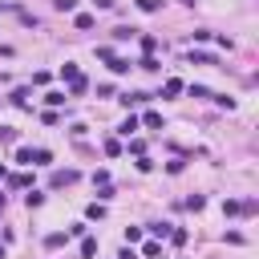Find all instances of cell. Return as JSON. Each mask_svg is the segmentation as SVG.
<instances>
[{"mask_svg":"<svg viewBox=\"0 0 259 259\" xmlns=\"http://www.w3.org/2000/svg\"><path fill=\"white\" fill-rule=\"evenodd\" d=\"M69 243V231H53V235H45V247L49 251H57V247H65Z\"/></svg>","mask_w":259,"mask_h":259,"instance_id":"obj_1","label":"cell"},{"mask_svg":"<svg viewBox=\"0 0 259 259\" xmlns=\"http://www.w3.org/2000/svg\"><path fill=\"white\" fill-rule=\"evenodd\" d=\"M69 183H77V170H57L49 178V186H69Z\"/></svg>","mask_w":259,"mask_h":259,"instance_id":"obj_2","label":"cell"},{"mask_svg":"<svg viewBox=\"0 0 259 259\" xmlns=\"http://www.w3.org/2000/svg\"><path fill=\"white\" fill-rule=\"evenodd\" d=\"M85 219H89V223L106 219V202H89V207H85Z\"/></svg>","mask_w":259,"mask_h":259,"instance_id":"obj_3","label":"cell"},{"mask_svg":"<svg viewBox=\"0 0 259 259\" xmlns=\"http://www.w3.org/2000/svg\"><path fill=\"white\" fill-rule=\"evenodd\" d=\"M142 126H146V130H162V114H154V109H146V114H142Z\"/></svg>","mask_w":259,"mask_h":259,"instance_id":"obj_4","label":"cell"},{"mask_svg":"<svg viewBox=\"0 0 259 259\" xmlns=\"http://www.w3.org/2000/svg\"><path fill=\"white\" fill-rule=\"evenodd\" d=\"M162 93H166V97H178V93H183V81H178V77H166Z\"/></svg>","mask_w":259,"mask_h":259,"instance_id":"obj_5","label":"cell"},{"mask_svg":"<svg viewBox=\"0 0 259 259\" xmlns=\"http://www.w3.org/2000/svg\"><path fill=\"white\" fill-rule=\"evenodd\" d=\"M130 37H138V29H134V25H118L114 29V41H130Z\"/></svg>","mask_w":259,"mask_h":259,"instance_id":"obj_6","label":"cell"},{"mask_svg":"<svg viewBox=\"0 0 259 259\" xmlns=\"http://www.w3.org/2000/svg\"><path fill=\"white\" fill-rule=\"evenodd\" d=\"M146 97H150V93H122V106H126V109H134V106H142Z\"/></svg>","mask_w":259,"mask_h":259,"instance_id":"obj_7","label":"cell"},{"mask_svg":"<svg viewBox=\"0 0 259 259\" xmlns=\"http://www.w3.org/2000/svg\"><path fill=\"white\" fill-rule=\"evenodd\" d=\"M81 255H85V259L97 255V239H93V235H85V239H81Z\"/></svg>","mask_w":259,"mask_h":259,"instance_id":"obj_8","label":"cell"},{"mask_svg":"<svg viewBox=\"0 0 259 259\" xmlns=\"http://www.w3.org/2000/svg\"><path fill=\"white\" fill-rule=\"evenodd\" d=\"M138 126H142V122H138V118H134V114H130L126 122H122V130H118V134H122V138H130V134H134V130H138Z\"/></svg>","mask_w":259,"mask_h":259,"instance_id":"obj_9","label":"cell"},{"mask_svg":"<svg viewBox=\"0 0 259 259\" xmlns=\"http://www.w3.org/2000/svg\"><path fill=\"white\" fill-rule=\"evenodd\" d=\"M61 77H65V81H77V77H81V69H77L73 61H65V65H61Z\"/></svg>","mask_w":259,"mask_h":259,"instance_id":"obj_10","label":"cell"},{"mask_svg":"<svg viewBox=\"0 0 259 259\" xmlns=\"http://www.w3.org/2000/svg\"><path fill=\"white\" fill-rule=\"evenodd\" d=\"M109 73H130V61H122V57H109Z\"/></svg>","mask_w":259,"mask_h":259,"instance_id":"obj_11","label":"cell"},{"mask_svg":"<svg viewBox=\"0 0 259 259\" xmlns=\"http://www.w3.org/2000/svg\"><path fill=\"white\" fill-rule=\"evenodd\" d=\"M138 69H146V73H158V61H154V53H146V57L138 61Z\"/></svg>","mask_w":259,"mask_h":259,"instance_id":"obj_12","label":"cell"},{"mask_svg":"<svg viewBox=\"0 0 259 259\" xmlns=\"http://www.w3.org/2000/svg\"><path fill=\"white\" fill-rule=\"evenodd\" d=\"M49 162H53L49 150H32V166H49Z\"/></svg>","mask_w":259,"mask_h":259,"instance_id":"obj_13","label":"cell"},{"mask_svg":"<svg viewBox=\"0 0 259 259\" xmlns=\"http://www.w3.org/2000/svg\"><path fill=\"white\" fill-rule=\"evenodd\" d=\"M53 8L57 13H77V0H53Z\"/></svg>","mask_w":259,"mask_h":259,"instance_id":"obj_14","label":"cell"},{"mask_svg":"<svg viewBox=\"0 0 259 259\" xmlns=\"http://www.w3.org/2000/svg\"><path fill=\"white\" fill-rule=\"evenodd\" d=\"M190 65H215V57L211 53H190Z\"/></svg>","mask_w":259,"mask_h":259,"instance_id":"obj_15","label":"cell"},{"mask_svg":"<svg viewBox=\"0 0 259 259\" xmlns=\"http://www.w3.org/2000/svg\"><path fill=\"white\" fill-rule=\"evenodd\" d=\"M142 255H146V259H158L162 247H158V243H142Z\"/></svg>","mask_w":259,"mask_h":259,"instance_id":"obj_16","label":"cell"},{"mask_svg":"<svg viewBox=\"0 0 259 259\" xmlns=\"http://www.w3.org/2000/svg\"><path fill=\"white\" fill-rule=\"evenodd\" d=\"M106 154H109V158H118V154H122V142H118V138H106Z\"/></svg>","mask_w":259,"mask_h":259,"instance_id":"obj_17","label":"cell"},{"mask_svg":"<svg viewBox=\"0 0 259 259\" xmlns=\"http://www.w3.org/2000/svg\"><path fill=\"white\" fill-rule=\"evenodd\" d=\"M16 162L20 166H32V150H29V146H20V150H16Z\"/></svg>","mask_w":259,"mask_h":259,"instance_id":"obj_18","label":"cell"},{"mask_svg":"<svg viewBox=\"0 0 259 259\" xmlns=\"http://www.w3.org/2000/svg\"><path fill=\"white\" fill-rule=\"evenodd\" d=\"M202 207H207V198H202V195H190L186 198V211H202Z\"/></svg>","mask_w":259,"mask_h":259,"instance_id":"obj_19","label":"cell"},{"mask_svg":"<svg viewBox=\"0 0 259 259\" xmlns=\"http://www.w3.org/2000/svg\"><path fill=\"white\" fill-rule=\"evenodd\" d=\"M138 8H142V13H158L162 0H138Z\"/></svg>","mask_w":259,"mask_h":259,"instance_id":"obj_20","label":"cell"},{"mask_svg":"<svg viewBox=\"0 0 259 259\" xmlns=\"http://www.w3.org/2000/svg\"><path fill=\"white\" fill-rule=\"evenodd\" d=\"M239 211H243V202H235V198L223 202V215H239Z\"/></svg>","mask_w":259,"mask_h":259,"instance_id":"obj_21","label":"cell"},{"mask_svg":"<svg viewBox=\"0 0 259 259\" xmlns=\"http://www.w3.org/2000/svg\"><path fill=\"white\" fill-rule=\"evenodd\" d=\"M93 25H97V20L89 16V13H77V29H93Z\"/></svg>","mask_w":259,"mask_h":259,"instance_id":"obj_22","label":"cell"},{"mask_svg":"<svg viewBox=\"0 0 259 259\" xmlns=\"http://www.w3.org/2000/svg\"><path fill=\"white\" fill-rule=\"evenodd\" d=\"M45 101H49V106H65V93H61V89H53V93H45Z\"/></svg>","mask_w":259,"mask_h":259,"instance_id":"obj_23","label":"cell"},{"mask_svg":"<svg viewBox=\"0 0 259 259\" xmlns=\"http://www.w3.org/2000/svg\"><path fill=\"white\" fill-rule=\"evenodd\" d=\"M69 93H73V97H81V93H85V77H77V81H69Z\"/></svg>","mask_w":259,"mask_h":259,"instance_id":"obj_24","label":"cell"},{"mask_svg":"<svg viewBox=\"0 0 259 259\" xmlns=\"http://www.w3.org/2000/svg\"><path fill=\"white\" fill-rule=\"evenodd\" d=\"M25 202H29V207H41V202H45V190H29Z\"/></svg>","mask_w":259,"mask_h":259,"instance_id":"obj_25","label":"cell"},{"mask_svg":"<svg viewBox=\"0 0 259 259\" xmlns=\"http://www.w3.org/2000/svg\"><path fill=\"white\" fill-rule=\"evenodd\" d=\"M190 97H215V93H211L207 85H190Z\"/></svg>","mask_w":259,"mask_h":259,"instance_id":"obj_26","label":"cell"},{"mask_svg":"<svg viewBox=\"0 0 259 259\" xmlns=\"http://www.w3.org/2000/svg\"><path fill=\"white\" fill-rule=\"evenodd\" d=\"M13 106H29V89H16V93H13Z\"/></svg>","mask_w":259,"mask_h":259,"instance_id":"obj_27","label":"cell"},{"mask_svg":"<svg viewBox=\"0 0 259 259\" xmlns=\"http://www.w3.org/2000/svg\"><path fill=\"white\" fill-rule=\"evenodd\" d=\"M8 183H13V186H32V178H29V174H13Z\"/></svg>","mask_w":259,"mask_h":259,"instance_id":"obj_28","label":"cell"},{"mask_svg":"<svg viewBox=\"0 0 259 259\" xmlns=\"http://www.w3.org/2000/svg\"><path fill=\"white\" fill-rule=\"evenodd\" d=\"M138 170H142V174H150V170H154V162L146 158V154H138Z\"/></svg>","mask_w":259,"mask_h":259,"instance_id":"obj_29","label":"cell"},{"mask_svg":"<svg viewBox=\"0 0 259 259\" xmlns=\"http://www.w3.org/2000/svg\"><path fill=\"white\" fill-rule=\"evenodd\" d=\"M142 239V227H126V243H138Z\"/></svg>","mask_w":259,"mask_h":259,"instance_id":"obj_30","label":"cell"},{"mask_svg":"<svg viewBox=\"0 0 259 259\" xmlns=\"http://www.w3.org/2000/svg\"><path fill=\"white\" fill-rule=\"evenodd\" d=\"M0 142H16V130H8V126H0Z\"/></svg>","mask_w":259,"mask_h":259,"instance_id":"obj_31","label":"cell"},{"mask_svg":"<svg viewBox=\"0 0 259 259\" xmlns=\"http://www.w3.org/2000/svg\"><path fill=\"white\" fill-rule=\"evenodd\" d=\"M93 4L101 8V13H106V8H114V0H93Z\"/></svg>","mask_w":259,"mask_h":259,"instance_id":"obj_32","label":"cell"},{"mask_svg":"<svg viewBox=\"0 0 259 259\" xmlns=\"http://www.w3.org/2000/svg\"><path fill=\"white\" fill-rule=\"evenodd\" d=\"M4 174H8V170H4V162H0V178H4Z\"/></svg>","mask_w":259,"mask_h":259,"instance_id":"obj_33","label":"cell"},{"mask_svg":"<svg viewBox=\"0 0 259 259\" xmlns=\"http://www.w3.org/2000/svg\"><path fill=\"white\" fill-rule=\"evenodd\" d=\"M183 4H195V0H183Z\"/></svg>","mask_w":259,"mask_h":259,"instance_id":"obj_34","label":"cell"},{"mask_svg":"<svg viewBox=\"0 0 259 259\" xmlns=\"http://www.w3.org/2000/svg\"><path fill=\"white\" fill-rule=\"evenodd\" d=\"M0 259H4V247H0Z\"/></svg>","mask_w":259,"mask_h":259,"instance_id":"obj_35","label":"cell"}]
</instances>
